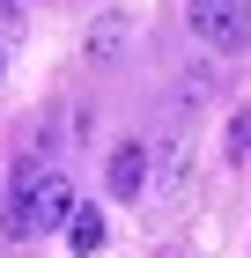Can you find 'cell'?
I'll use <instances>...</instances> for the list:
<instances>
[{
  "mask_svg": "<svg viewBox=\"0 0 251 258\" xmlns=\"http://www.w3.org/2000/svg\"><path fill=\"white\" fill-rule=\"evenodd\" d=\"M67 214H74L67 170H44L37 155H22L15 162V192H8V214H0V236L8 243H37V236H52V229H67Z\"/></svg>",
  "mask_w": 251,
  "mask_h": 258,
  "instance_id": "6da1fadb",
  "label": "cell"
},
{
  "mask_svg": "<svg viewBox=\"0 0 251 258\" xmlns=\"http://www.w3.org/2000/svg\"><path fill=\"white\" fill-rule=\"evenodd\" d=\"M185 15H192V37L214 44V52H244L251 44V8L244 0H185Z\"/></svg>",
  "mask_w": 251,
  "mask_h": 258,
  "instance_id": "7a4b0ae2",
  "label": "cell"
},
{
  "mask_svg": "<svg viewBox=\"0 0 251 258\" xmlns=\"http://www.w3.org/2000/svg\"><path fill=\"white\" fill-rule=\"evenodd\" d=\"M104 184H111V199H140L148 192V148L140 140H118L111 155H104Z\"/></svg>",
  "mask_w": 251,
  "mask_h": 258,
  "instance_id": "3957f363",
  "label": "cell"
},
{
  "mask_svg": "<svg viewBox=\"0 0 251 258\" xmlns=\"http://www.w3.org/2000/svg\"><path fill=\"white\" fill-rule=\"evenodd\" d=\"M126 37H133V22H126V15H96V22H89V59H118V52H126Z\"/></svg>",
  "mask_w": 251,
  "mask_h": 258,
  "instance_id": "277c9868",
  "label": "cell"
},
{
  "mask_svg": "<svg viewBox=\"0 0 251 258\" xmlns=\"http://www.w3.org/2000/svg\"><path fill=\"white\" fill-rule=\"evenodd\" d=\"M67 243H74L81 258L104 251V214H96V207H81V199H74V214H67Z\"/></svg>",
  "mask_w": 251,
  "mask_h": 258,
  "instance_id": "5b68a950",
  "label": "cell"
},
{
  "mask_svg": "<svg viewBox=\"0 0 251 258\" xmlns=\"http://www.w3.org/2000/svg\"><path fill=\"white\" fill-rule=\"evenodd\" d=\"M222 155H229V162H244V155H251V111H236V118L222 125Z\"/></svg>",
  "mask_w": 251,
  "mask_h": 258,
  "instance_id": "8992f818",
  "label": "cell"
},
{
  "mask_svg": "<svg viewBox=\"0 0 251 258\" xmlns=\"http://www.w3.org/2000/svg\"><path fill=\"white\" fill-rule=\"evenodd\" d=\"M0 74H8V44H0Z\"/></svg>",
  "mask_w": 251,
  "mask_h": 258,
  "instance_id": "52a82bcc",
  "label": "cell"
},
{
  "mask_svg": "<svg viewBox=\"0 0 251 258\" xmlns=\"http://www.w3.org/2000/svg\"><path fill=\"white\" fill-rule=\"evenodd\" d=\"M0 8H15V0H0Z\"/></svg>",
  "mask_w": 251,
  "mask_h": 258,
  "instance_id": "ba28073f",
  "label": "cell"
}]
</instances>
